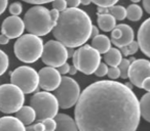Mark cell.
Here are the masks:
<instances>
[{
    "label": "cell",
    "mask_w": 150,
    "mask_h": 131,
    "mask_svg": "<svg viewBox=\"0 0 150 131\" xmlns=\"http://www.w3.org/2000/svg\"><path fill=\"white\" fill-rule=\"evenodd\" d=\"M9 66V58L3 50L0 49V76H2L7 71Z\"/></svg>",
    "instance_id": "27"
},
{
    "label": "cell",
    "mask_w": 150,
    "mask_h": 131,
    "mask_svg": "<svg viewBox=\"0 0 150 131\" xmlns=\"http://www.w3.org/2000/svg\"><path fill=\"white\" fill-rule=\"evenodd\" d=\"M9 13H11V15L13 17H19L22 13V11H23V7H22V4L20 2H13L9 5Z\"/></svg>",
    "instance_id": "29"
},
{
    "label": "cell",
    "mask_w": 150,
    "mask_h": 131,
    "mask_svg": "<svg viewBox=\"0 0 150 131\" xmlns=\"http://www.w3.org/2000/svg\"><path fill=\"white\" fill-rule=\"evenodd\" d=\"M23 21L28 33L37 37L47 35L56 26L50 18V11L42 5H34L28 9Z\"/></svg>",
    "instance_id": "3"
},
{
    "label": "cell",
    "mask_w": 150,
    "mask_h": 131,
    "mask_svg": "<svg viewBox=\"0 0 150 131\" xmlns=\"http://www.w3.org/2000/svg\"><path fill=\"white\" fill-rule=\"evenodd\" d=\"M143 8L145 11L150 15V0H144L143 1Z\"/></svg>",
    "instance_id": "39"
},
{
    "label": "cell",
    "mask_w": 150,
    "mask_h": 131,
    "mask_svg": "<svg viewBox=\"0 0 150 131\" xmlns=\"http://www.w3.org/2000/svg\"><path fill=\"white\" fill-rule=\"evenodd\" d=\"M77 73V69L74 67V66H70V70H69V74L70 75H75Z\"/></svg>",
    "instance_id": "43"
},
{
    "label": "cell",
    "mask_w": 150,
    "mask_h": 131,
    "mask_svg": "<svg viewBox=\"0 0 150 131\" xmlns=\"http://www.w3.org/2000/svg\"><path fill=\"white\" fill-rule=\"evenodd\" d=\"M80 87L77 81L73 78L64 76L62 77L60 86L54 90V96L59 102V106L64 110L76 106L80 97Z\"/></svg>",
    "instance_id": "8"
},
{
    "label": "cell",
    "mask_w": 150,
    "mask_h": 131,
    "mask_svg": "<svg viewBox=\"0 0 150 131\" xmlns=\"http://www.w3.org/2000/svg\"><path fill=\"white\" fill-rule=\"evenodd\" d=\"M91 3H92V1H81L82 5H90Z\"/></svg>",
    "instance_id": "46"
},
{
    "label": "cell",
    "mask_w": 150,
    "mask_h": 131,
    "mask_svg": "<svg viewBox=\"0 0 150 131\" xmlns=\"http://www.w3.org/2000/svg\"><path fill=\"white\" fill-rule=\"evenodd\" d=\"M150 77V62L148 60H136L131 64L129 71V81L138 88H142V83Z\"/></svg>",
    "instance_id": "11"
},
{
    "label": "cell",
    "mask_w": 150,
    "mask_h": 131,
    "mask_svg": "<svg viewBox=\"0 0 150 131\" xmlns=\"http://www.w3.org/2000/svg\"><path fill=\"white\" fill-rule=\"evenodd\" d=\"M57 128L54 131H79L74 119L66 114H58L54 118Z\"/></svg>",
    "instance_id": "17"
},
{
    "label": "cell",
    "mask_w": 150,
    "mask_h": 131,
    "mask_svg": "<svg viewBox=\"0 0 150 131\" xmlns=\"http://www.w3.org/2000/svg\"><path fill=\"white\" fill-rule=\"evenodd\" d=\"M69 70H70V64H69L68 62L62 64L60 68H58V71H59V73H60L61 75H66V74H68Z\"/></svg>",
    "instance_id": "34"
},
{
    "label": "cell",
    "mask_w": 150,
    "mask_h": 131,
    "mask_svg": "<svg viewBox=\"0 0 150 131\" xmlns=\"http://www.w3.org/2000/svg\"><path fill=\"white\" fill-rule=\"evenodd\" d=\"M43 42L40 37L26 34L19 38L13 45V52L18 60L32 64L39 60L43 52Z\"/></svg>",
    "instance_id": "4"
},
{
    "label": "cell",
    "mask_w": 150,
    "mask_h": 131,
    "mask_svg": "<svg viewBox=\"0 0 150 131\" xmlns=\"http://www.w3.org/2000/svg\"><path fill=\"white\" fill-rule=\"evenodd\" d=\"M135 34L132 27L127 24H119L116 25L115 29L111 32V43L114 44L116 47H125L131 44L134 41Z\"/></svg>",
    "instance_id": "13"
},
{
    "label": "cell",
    "mask_w": 150,
    "mask_h": 131,
    "mask_svg": "<svg viewBox=\"0 0 150 131\" xmlns=\"http://www.w3.org/2000/svg\"><path fill=\"white\" fill-rule=\"evenodd\" d=\"M43 124L45 131H54L57 128V122L54 119H46V120L41 121Z\"/></svg>",
    "instance_id": "31"
},
{
    "label": "cell",
    "mask_w": 150,
    "mask_h": 131,
    "mask_svg": "<svg viewBox=\"0 0 150 131\" xmlns=\"http://www.w3.org/2000/svg\"><path fill=\"white\" fill-rule=\"evenodd\" d=\"M66 2L69 8H77L81 4V1H79V0H67Z\"/></svg>",
    "instance_id": "35"
},
{
    "label": "cell",
    "mask_w": 150,
    "mask_h": 131,
    "mask_svg": "<svg viewBox=\"0 0 150 131\" xmlns=\"http://www.w3.org/2000/svg\"><path fill=\"white\" fill-rule=\"evenodd\" d=\"M16 118L21 121L24 125L30 126V125L35 121V119L37 118V117H36V113H35V111L33 110L32 106H22V109L19 112L16 113Z\"/></svg>",
    "instance_id": "18"
},
{
    "label": "cell",
    "mask_w": 150,
    "mask_h": 131,
    "mask_svg": "<svg viewBox=\"0 0 150 131\" xmlns=\"http://www.w3.org/2000/svg\"><path fill=\"white\" fill-rule=\"evenodd\" d=\"M7 0H0V15H2L5 11V9L7 8Z\"/></svg>",
    "instance_id": "38"
},
{
    "label": "cell",
    "mask_w": 150,
    "mask_h": 131,
    "mask_svg": "<svg viewBox=\"0 0 150 131\" xmlns=\"http://www.w3.org/2000/svg\"><path fill=\"white\" fill-rule=\"evenodd\" d=\"M68 57V49L60 42L50 40L44 44L41 58L47 67L54 69L60 68L62 64H66Z\"/></svg>",
    "instance_id": "10"
},
{
    "label": "cell",
    "mask_w": 150,
    "mask_h": 131,
    "mask_svg": "<svg viewBox=\"0 0 150 131\" xmlns=\"http://www.w3.org/2000/svg\"><path fill=\"white\" fill-rule=\"evenodd\" d=\"M27 2L30 3V4H34V5H42V4H45V3H50V1L44 0V1H27Z\"/></svg>",
    "instance_id": "42"
},
{
    "label": "cell",
    "mask_w": 150,
    "mask_h": 131,
    "mask_svg": "<svg viewBox=\"0 0 150 131\" xmlns=\"http://www.w3.org/2000/svg\"><path fill=\"white\" fill-rule=\"evenodd\" d=\"M98 15V13H97ZM97 24L98 27L102 30L103 32H112L116 27V20L110 15V13H106V15H98V19H97Z\"/></svg>",
    "instance_id": "20"
},
{
    "label": "cell",
    "mask_w": 150,
    "mask_h": 131,
    "mask_svg": "<svg viewBox=\"0 0 150 131\" xmlns=\"http://www.w3.org/2000/svg\"><path fill=\"white\" fill-rule=\"evenodd\" d=\"M105 64L110 66V68H117L122 60V54L117 48H111L107 53L104 54Z\"/></svg>",
    "instance_id": "21"
},
{
    "label": "cell",
    "mask_w": 150,
    "mask_h": 131,
    "mask_svg": "<svg viewBox=\"0 0 150 131\" xmlns=\"http://www.w3.org/2000/svg\"><path fill=\"white\" fill-rule=\"evenodd\" d=\"M0 131H26V127L16 117L5 116L0 118Z\"/></svg>",
    "instance_id": "16"
},
{
    "label": "cell",
    "mask_w": 150,
    "mask_h": 131,
    "mask_svg": "<svg viewBox=\"0 0 150 131\" xmlns=\"http://www.w3.org/2000/svg\"><path fill=\"white\" fill-rule=\"evenodd\" d=\"M39 86L46 92L54 91L60 86L62 77L57 69L50 67L42 68L39 72Z\"/></svg>",
    "instance_id": "12"
},
{
    "label": "cell",
    "mask_w": 150,
    "mask_h": 131,
    "mask_svg": "<svg viewBox=\"0 0 150 131\" xmlns=\"http://www.w3.org/2000/svg\"><path fill=\"white\" fill-rule=\"evenodd\" d=\"M9 42V38H7L5 35H3V34H1L0 35V44L1 45H5V44H7Z\"/></svg>",
    "instance_id": "40"
},
{
    "label": "cell",
    "mask_w": 150,
    "mask_h": 131,
    "mask_svg": "<svg viewBox=\"0 0 150 131\" xmlns=\"http://www.w3.org/2000/svg\"><path fill=\"white\" fill-rule=\"evenodd\" d=\"M25 94L13 84L0 85V112L13 114L24 106Z\"/></svg>",
    "instance_id": "7"
},
{
    "label": "cell",
    "mask_w": 150,
    "mask_h": 131,
    "mask_svg": "<svg viewBox=\"0 0 150 131\" xmlns=\"http://www.w3.org/2000/svg\"><path fill=\"white\" fill-rule=\"evenodd\" d=\"M137 42L141 51L146 56L150 57V18L140 26L138 30Z\"/></svg>",
    "instance_id": "15"
},
{
    "label": "cell",
    "mask_w": 150,
    "mask_h": 131,
    "mask_svg": "<svg viewBox=\"0 0 150 131\" xmlns=\"http://www.w3.org/2000/svg\"><path fill=\"white\" fill-rule=\"evenodd\" d=\"M108 69L109 68L106 64L101 62L100 66L98 67V69H97L96 72H95V75H96L97 77H104V76H106L107 73H108Z\"/></svg>",
    "instance_id": "32"
},
{
    "label": "cell",
    "mask_w": 150,
    "mask_h": 131,
    "mask_svg": "<svg viewBox=\"0 0 150 131\" xmlns=\"http://www.w3.org/2000/svg\"><path fill=\"white\" fill-rule=\"evenodd\" d=\"M94 4H96L98 7H104V8H110L113 5L117 3V0H95L93 1Z\"/></svg>",
    "instance_id": "28"
},
{
    "label": "cell",
    "mask_w": 150,
    "mask_h": 131,
    "mask_svg": "<svg viewBox=\"0 0 150 131\" xmlns=\"http://www.w3.org/2000/svg\"><path fill=\"white\" fill-rule=\"evenodd\" d=\"M93 23L80 8H67L61 13L52 33L57 41L68 48L82 46L91 38Z\"/></svg>",
    "instance_id": "2"
},
{
    "label": "cell",
    "mask_w": 150,
    "mask_h": 131,
    "mask_svg": "<svg viewBox=\"0 0 150 131\" xmlns=\"http://www.w3.org/2000/svg\"><path fill=\"white\" fill-rule=\"evenodd\" d=\"M26 131H35V129H34L33 125H30V126H27V128H26Z\"/></svg>",
    "instance_id": "44"
},
{
    "label": "cell",
    "mask_w": 150,
    "mask_h": 131,
    "mask_svg": "<svg viewBox=\"0 0 150 131\" xmlns=\"http://www.w3.org/2000/svg\"><path fill=\"white\" fill-rule=\"evenodd\" d=\"M52 9H56L59 13H63L67 9L66 0H56L52 2Z\"/></svg>",
    "instance_id": "30"
},
{
    "label": "cell",
    "mask_w": 150,
    "mask_h": 131,
    "mask_svg": "<svg viewBox=\"0 0 150 131\" xmlns=\"http://www.w3.org/2000/svg\"><path fill=\"white\" fill-rule=\"evenodd\" d=\"M109 13L116 21H122V20H125L127 18V8H125L122 5L115 4L109 8Z\"/></svg>",
    "instance_id": "24"
},
{
    "label": "cell",
    "mask_w": 150,
    "mask_h": 131,
    "mask_svg": "<svg viewBox=\"0 0 150 131\" xmlns=\"http://www.w3.org/2000/svg\"><path fill=\"white\" fill-rule=\"evenodd\" d=\"M129 67H131V62H129V60H127V58H122V60H121V62L118 66L121 79H127V78H129Z\"/></svg>",
    "instance_id": "26"
},
{
    "label": "cell",
    "mask_w": 150,
    "mask_h": 131,
    "mask_svg": "<svg viewBox=\"0 0 150 131\" xmlns=\"http://www.w3.org/2000/svg\"><path fill=\"white\" fill-rule=\"evenodd\" d=\"M139 49H140L139 44H138L137 41L134 40L131 44H129L127 46H125V47H121L119 50H120V52H121L122 55L129 56V55H133V54H135Z\"/></svg>",
    "instance_id": "25"
},
{
    "label": "cell",
    "mask_w": 150,
    "mask_h": 131,
    "mask_svg": "<svg viewBox=\"0 0 150 131\" xmlns=\"http://www.w3.org/2000/svg\"><path fill=\"white\" fill-rule=\"evenodd\" d=\"M11 82L19 87L24 94H29L37 90L39 86V75L33 68L22 66L11 73Z\"/></svg>",
    "instance_id": "9"
},
{
    "label": "cell",
    "mask_w": 150,
    "mask_h": 131,
    "mask_svg": "<svg viewBox=\"0 0 150 131\" xmlns=\"http://www.w3.org/2000/svg\"><path fill=\"white\" fill-rule=\"evenodd\" d=\"M107 75H108V77L110 78L112 81H114V80H116L117 78H119L120 77V72H119L118 67L117 68H109Z\"/></svg>",
    "instance_id": "33"
},
{
    "label": "cell",
    "mask_w": 150,
    "mask_h": 131,
    "mask_svg": "<svg viewBox=\"0 0 150 131\" xmlns=\"http://www.w3.org/2000/svg\"><path fill=\"white\" fill-rule=\"evenodd\" d=\"M92 47L96 49L99 53H107L111 49V41L110 38L106 35H98L95 37L92 41Z\"/></svg>",
    "instance_id": "19"
},
{
    "label": "cell",
    "mask_w": 150,
    "mask_h": 131,
    "mask_svg": "<svg viewBox=\"0 0 150 131\" xmlns=\"http://www.w3.org/2000/svg\"><path fill=\"white\" fill-rule=\"evenodd\" d=\"M73 66L77 71L86 74L92 75L95 74L96 70L101 64V54L96 49L92 47V45H82L78 49L75 50L72 56Z\"/></svg>",
    "instance_id": "5"
},
{
    "label": "cell",
    "mask_w": 150,
    "mask_h": 131,
    "mask_svg": "<svg viewBox=\"0 0 150 131\" xmlns=\"http://www.w3.org/2000/svg\"><path fill=\"white\" fill-rule=\"evenodd\" d=\"M50 11V18H52V22H54V24H57L61 13H59L58 11H56V9H52V11Z\"/></svg>",
    "instance_id": "36"
},
{
    "label": "cell",
    "mask_w": 150,
    "mask_h": 131,
    "mask_svg": "<svg viewBox=\"0 0 150 131\" xmlns=\"http://www.w3.org/2000/svg\"><path fill=\"white\" fill-rule=\"evenodd\" d=\"M30 106L33 108L39 121L54 119L59 112V102L54 94L41 91L35 93L30 99Z\"/></svg>",
    "instance_id": "6"
},
{
    "label": "cell",
    "mask_w": 150,
    "mask_h": 131,
    "mask_svg": "<svg viewBox=\"0 0 150 131\" xmlns=\"http://www.w3.org/2000/svg\"><path fill=\"white\" fill-rule=\"evenodd\" d=\"M140 104V115L145 121L150 123V92L142 96Z\"/></svg>",
    "instance_id": "22"
},
{
    "label": "cell",
    "mask_w": 150,
    "mask_h": 131,
    "mask_svg": "<svg viewBox=\"0 0 150 131\" xmlns=\"http://www.w3.org/2000/svg\"><path fill=\"white\" fill-rule=\"evenodd\" d=\"M98 35H100L99 33V28L96 27V26H93V29H92V34H91V37L94 39L95 37H97Z\"/></svg>",
    "instance_id": "41"
},
{
    "label": "cell",
    "mask_w": 150,
    "mask_h": 131,
    "mask_svg": "<svg viewBox=\"0 0 150 131\" xmlns=\"http://www.w3.org/2000/svg\"><path fill=\"white\" fill-rule=\"evenodd\" d=\"M143 17V11L141 6L136 3L131 4L127 8V19H129L131 22H138Z\"/></svg>",
    "instance_id": "23"
},
{
    "label": "cell",
    "mask_w": 150,
    "mask_h": 131,
    "mask_svg": "<svg viewBox=\"0 0 150 131\" xmlns=\"http://www.w3.org/2000/svg\"><path fill=\"white\" fill-rule=\"evenodd\" d=\"M74 115L79 131H136L141 118L133 90L112 80L97 81L84 88Z\"/></svg>",
    "instance_id": "1"
},
{
    "label": "cell",
    "mask_w": 150,
    "mask_h": 131,
    "mask_svg": "<svg viewBox=\"0 0 150 131\" xmlns=\"http://www.w3.org/2000/svg\"><path fill=\"white\" fill-rule=\"evenodd\" d=\"M74 52H75V51H73L72 48H69V49H68V55H69V56H70V55H72V56H73Z\"/></svg>",
    "instance_id": "45"
},
{
    "label": "cell",
    "mask_w": 150,
    "mask_h": 131,
    "mask_svg": "<svg viewBox=\"0 0 150 131\" xmlns=\"http://www.w3.org/2000/svg\"><path fill=\"white\" fill-rule=\"evenodd\" d=\"M24 30H25V24L20 17L11 15L6 18L1 25V33L9 38V40L23 36Z\"/></svg>",
    "instance_id": "14"
},
{
    "label": "cell",
    "mask_w": 150,
    "mask_h": 131,
    "mask_svg": "<svg viewBox=\"0 0 150 131\" xmlns=\"http://www.w3.org/2000/svg\"><path fill=\"white\" fill-rule=\"evenodd\" d=\"M142 88H143L144 90H146V91L150 92V77L146 78L143 81V83H142Z\"/></svg>",
    "instance_id": "37"
}]
</instances>
